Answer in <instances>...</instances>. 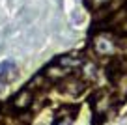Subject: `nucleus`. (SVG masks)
<instances>
[{"instance_id": "nucleus-4", "label": "nucleus", "mask_w": 127, "mask_h": 125, "mask_svg": "<svg viewBox=\"0 0 127 125\" xmlns=\"http://www.w3.org/2000/svg\"><path fill=\"white\" fill-rule=\"evenodd\" d=\"M15 75H17V67H15V63H13L11 60H6V62L0 63V80L2 82L11 80Z\"/></svg>"}, {"instance_id": "nucleus-2", "label": "nucleus", "mask_w": 127, "mask_h": 125, "mask_svg": "<svg viewBox=\"0 0 127 125\" xmlns=\"http://www.w3.org/2000/svg\"><path fill=\"white\" fill-rule=\"evenodd\" d=\"M112 94L108 90H99L95 92V95L92 97L90 105H92V110H94V116H107V112L112 108Z\"/></svg>"}, {"instance_id": "nucleus-1", "label": "nucleus", "mask_w": 127, "mask_h": 125, "mask_svg": "<svg viewBox=\"0 0 127 125\" xmlns=\"http://www.w3.org/2000/svg\"><path fill=\"white\" fill-rule=\"evenodd\" d=\"M86 86L88 84L77 73H69V75H65L62 80H58L60 92H64V94L69 95V97H79V95H82L84 92H86Z\"/></svg>"}, {"instance_id": "nucleus-3", "label": "nucleus", "mask_w": 127, "mask_h": 125, "mask_svg": "<svg viewBox=\"0 0 127 125\" xmlns=\"http://www.w3.org/2000/svg\"><path fill=\"white\" fill-rule=\"evenodd\" d=\"M34 101H36V95L32 94L28 88H24V90H21L19 94L11 99V106L17 112H26V110L34 105Z\"/></svg>"}, {"instance_id": "nucleus-5", "label": "nucleus", "mask_w": 127, "mask_h": 125, "mask_svg": "<svg viewBox=\"0 0 127 125\" xmlns=\"http://www.w3.org/2000/svg\"><path fill=\"white\" fill-rule=\"evenodd\" d=\"M71 118L64 116V114H58V116L54 118V121H52V125H71Z\"/></svg>"}]
</instances>
